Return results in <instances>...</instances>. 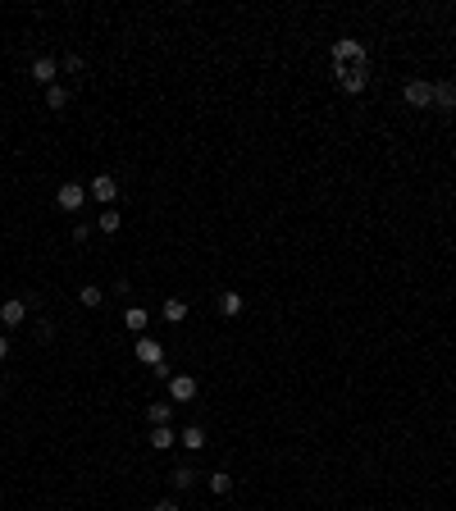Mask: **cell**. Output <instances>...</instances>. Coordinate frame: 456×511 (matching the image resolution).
Here are the masks:
<instances>
[{"mask_svg":"<svg viewBox=\"0 0 456 511\" xmlns=\"http://www.w3.org/2000/svg\"><path fill=\"white\" fill-rule=\"evenodd\" d=\"M352 64H370V55H365V46L356 37H338L333 42V69H352Z\"/></svg>","mask_w":456,"mask_h":511,"instance_id":"6da1fadb","label":"cell"},{"mask_svg":"<svg viewBox=\"0 0 456 511\" xmlns=\"http://www.w3.org/2000/svg\"><path fill=\"white\" fill-rule=\"evenodd\" d=\"M402 96H406V105H411V110H433V82L429 78H406Z\"/></svg>","mask_w":456,"mask_h":511,"instance_id":"7a4b0ae2","label":"cell"},{"mask_svg":"<svg viewBox=\"0 0 456 511\" xmlns=\"http://www.w3.org/2000/svg\"><path fill=\"white\" fill-rule=\"evenodd\" d=\"M333 78L343 92H352V96H361L365 87H370V64H352V69H333Z\"/></svg>","mask_w":456,"mask_h":511,"instance_id":"3957f363","label":"cell"},{"mask_svg":"<svg viewBox=\"0 0 456 511\" xmlns=\"http://www.w3.org/2000/svg\"><path fill=\"white\" fill-rule=\"evenodd\" d=\"M87 192H92L101 206H114V201H119V178H114V173H96V178L87 183Z\"/></svg>","mask_w":456,"mask_h":511,"instance_id":"277c9868","label":"cell"},{"mask_svg":"<svg viewBox=\"0 0 456 511\" xmlns=\"http://www.w3.org/2000/svg\"><path fill=\"white\" fill-rule=\"evenodd\" d=\"M0 324H5V329L27 324V302L23 297H5V302H0Z\"/></svg>","mask_w":456,"mask_h":511,"instance_id":"5b68a950","label":"cell"},{"mask_svg":"<svg viewBox=\"0 0 456 511\" xmlns=\"http://www.w3.org/2000/svg\"><path fill=\"white\" fill-rule=\"evenodd\" d=\"M82 201H87L82 183H60V192H55V206L60 210H82Z\"/></svg>","mask_w":456,"mask_h":511,"instance_id":"8992f818","label":"cell"},{"mask_svg":"<svg viewBox=\"0 0 456 511\" xmlns=\"http://www.w3.org/2000/svg\"><path fill=\"white\" fill-rule=\"evenodd\" d=\"M32 82L37 87H55V78H60V60H51V55H42V60H32Z\"/></svg>","mask_w":456,"mask_h":511,"instance_id":"52a82bcc","label":"cell"},{"mask_svg":"<svg viewBox=\"0 0 456 511\" xmlns=\"http://www.w3.org/2000/svg\"><path fill=\"white\" fill-rule=\"evenodd\" d=\"M137 361H142V365H151V370H160V365H164V347H160V338H147V333H142V338H137Z\"/></svg>","mask_w":456,"mask_h":511,"instance_id":"ba28073f","label":"cell"},{"mask_svg":"<svg viewBox=\"0 0 456 511\" xmlns=\"http://www.w3.org/2000/svg\"><path fill=\"white\" fill-rule=\"evenodd\" d=\"M197 398V379L192 374H173L169 379V402H192Z\"/></svg>","mask_w":456,"mask_h":511,"instance_id":"9c48e42d","label":"cell"},{"mask_svg":"<svg viewBox=\"0 0 456 511\" xmlns=\"http://www.w3.org/2000/svg\"><path fill=\"white\" fill-rule=\"evenodd\" d=\"M433 110L456 114V82H433Z\"/></svg>","mask_w":456,"mask_h":511,"instance_id":"30bf717a","label":"cell"},{"mask_svg":"<svg viewBox=\"0 0 456 511\" xmlns=\"http://www.w3.org/2000/svg\"><path fill=\"white\" fill-rule=\"evenodd\" d=\"M242 306H247V302H242V293H219V297H215V311L224 315V320H238Z\"/></svg>","mask_w":456,"mask_h":511,"instance_id":"8fae6325","label":"cell"},{"mask_svg":"<svg viewBox=\"0 0 456 511\" xmlns=\"http://www.w3.org/2000/svg\"><path fill=\"white\" fill-rule=\"evenodd\" d=\"M160 311H164V320H169V324H183V320H187V302H183V297H164Z\"/></svg>","mask_w":456,"mask_h":511,"instance_id":"7c38bea8","label":"cell"},{"mask_svg":"<svg viewBox=\"0 0 456 511\" xmlns=\"http://www.w3.org/2000/svg\"><path fill=\"white\" fill-rule=\"evenodd\" d=\"M178 443H183L187 452H201V448H206V429H201V425H187V429L178 433Z\"/></svg>","mask_w":456,"mask_h":511,"instance_id":"4fadbf2b","label":"cell"},{"mask_svg":"<svg viewBox=\"0 0 456 511\" xmlns=\"http://www.w3.org/2000/svg\"><path fill=\"white\" fill-rule=\"evenodd\" d=\"M173 443H178V433H173L169 425H151V448H155V452L173 448Z\"/></svg>","mask_w":456,"mask_h":511,"instance_id":"5bb4252c","label":"cell"},{"mask_svg":"<svg viewBox=\"0 0 456 511\" xmlns=\"http://www.w3.org/2000/svg\"><path fill=\"white\" fill-rule=\"evenodd\" d=\"M169 416H173V402H151V407H147L151 425H169Z\"/></svg>","mask_w":456,"mask_h":511,"instance_id":"9a60e30c","label":"cell"},{"mask_svg":"<svg viewBox=\"0 0 456 511\" xmlns=\"http://www.w3.org/2000/svg\"><path fill=\"white\" fill-rule=\"evenodd\" d=\"M169 484L178 488V493H187V488L197 484V475H192V466H178V470H169Z\"/></svg>","mask_w":456,"mask_h":511,"instance_id":"2e32d148","label":"cell"},{"mask_svg":"<svg viewBox=\"0 0 456 511\" xmlns=\"http://www.w3.org/2000/svg\"><path fill=\"white\" fill-rule=\"evenodd\" d=\"M64 105H69V87H46V110H64Z\"/></svg>","mask_w":456,"mask_h":511,"instance_id":"e0dca14e","label":"cell"},{"mask_svg":"<svg viewBox=\"0 0 456 511\" xmlns=\"http://www.w3.org/2000/svg\"><path fill=\"white\" fill-rule=\"evenodd\" d=\"M119 224H123V219H119V210H114V206H105L101 219H96V228H101V233H119Z\"/></svg>","mask_w":456,"mask_h":511,"instance_id":"ac0fdd59","label":"cell"},{"mask_svg":"<svg viewBox=\"0 0 456 511\" xmlns=\"http://www.w3.org/2000/svg\"><path fill=\"white\" fill-rule=\"evenodd\" d=\"M78 302H82V306H87V311H96V306H101V302H105V293H101V288H96V283H87V288H82V293H78Z\"/></svg>","mask_w":456,"mask_h":511,"instance_id":"d6986e66","label":"cell"},{"mask_svg":"<svg viewBox=\"0 0 456 511\" xmlns=\"http://www.w3.org/2000/svg\"><path fill=\"white\" fill-rule=\"evenodd\" d=\"M123 324H128V329H133V333H142V329H147V324H151V315H147V311H142V306H133V311H128V315H123Z\"/></svg>","mask_w":456,"mask_h":511,"instance_id":"ffe728a7","label":"cell"},{"mask_svg":"<svg viewBox=\"0 0 456 511\" xmlns=\"http://www.w3.org/2000/svg\"><path fill=\"white\" fill-rule=\"evenodd\" d=\"M210 493H219V498H224V493H233V475H228V470L210 475Z\"/></svg>","mask_w":456,"mask_h":511,"instance_id":"44dd1931","label":"cell"},{"mask_svg":"<svg viewBox=\"0 0 456 511\" xmlns=\"http://www.w3.org/2000/svg\"><path fill=\"white\" fill-rule=\"evenodd\" d=\"M32 338H37V343H51V338H55V324H51V320H42V324L32 329Z\"/></svg>","mask_w":456,"mask_h":511,"instance_id":"7402d4cb","label":"cell"},{"mask_svg":"<svg viewBox=\"0 0 456 511\" xmlns=\"http://www.w3.org/2000/svg\"><path fill=\"white\" fill-rule=\"evenodd\" d=\"M60 69H64V73H82V60H78V55H64Z\"/></svg>","mask_w":456,"mask_h":511,"instance_id":"603a6c76","label":"cell"},{"mask_svg":"<svg viewBox=\"0 0 456 511\" xmlns=\"http://www.w3.org/2000/svg\"><path fill=\"white\" fill-rule=\"evenodd\" d=\"M92 238V224H73V242H87Z\"/></svg>","mask_w":456,"mask_h":511,"instance_id":"cb8c5ba5","label":"cell"},{"mask_svg":"<svg viewBox=\"0 0 456 511\" xmlns=\"http://www.w3.org/2000/svg\"><path fill=\"white\" fill-rule=\"evenodd\" d=\"M155 511H183V507L173 503V498H160V503H155Z\"/></svg>","mask_w":456,"mask_h":511,"instance_id":"d4e9b609","label":"cell"},{"mask_svg":"<svg viewBox=\"0 0 456 511\" xmlns=\"http://www.w3.org/2000/svg\"><path fill=\"white\" fill-rule=\"evenodd\" d=\"M5 356H9V338H5V333H0V361H5Z\"/></svg>","mask_w":456,"mask_h":511,"instance_id":"484cf974","label":"cell"},{"mask_svg":"<svg viewBox=\"0 0 456 511\" xmlns=\"http://www.w3.org/2000/svg\"><path fill=\"white\" fill-rule=\"evenodd\" d=\"M0 407H5V388H0Z\"/></svg>","mask_w":456,"mask_h":511,"instance_id":"4316f807","label":"cell"}]
</instances>
